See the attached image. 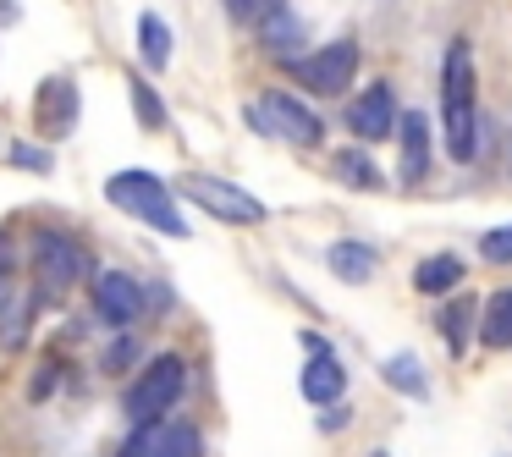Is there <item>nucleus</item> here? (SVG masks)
<instances>
[{
    "label": "nucleus",
    "mask_w": 512,
    "mask_h": 457,
    "mask_svg": "<svg viewBox=\"0 0 512 457\" xmlns=\"http://www.w3.org/2000/svg\"><path fill=\"white\" fill-rule=\"evenodd\" d=\"M138 50H144V67L149 72H160L171 61V28H166V17H160V12L138 17Z\"/></svg>",
    "instance_id": "nucleus-19"
},
{
    "label": "nucleus",
    "mask_w": 512,
    "mask_h": 457,
    "mask_svg": "<svg viewBox=\"0 0 512 457\" xmlns=\"http://www.w3.org/2000/svg\"><path fill=\"white\" fill-rule=\"evenodd\" d=\"M287 0H226V12H232V23L237 28H254L259 34V23H265L270 12H281Z\"/></svg>",
    "instance_id": "nucleus-24"
},
{
    "label": "nucleus",
    "mask_w": 512,
    "mask_h": 457,
    "mask_svg": "<svg viewBox=\"0 0 512 457\" xmlns=\"http://www.w3.org/2000/svg\"><path fill=\"white\" fill-rule=\"evenodd\" d=\"M12 292H17V259L6 254V243H0V303L12 298Z\"/></svg>",
    "instance_id": "nucleus-28"
},
{
    "label": "nucleus",
    "mask_w": 512,
    "mask_h": 457,
    "mask_svg": "<svg viewBox=\"0 0 512 457\" xmlns=\"http://www.w3.org/2000/svg\"><path fill=\"white\" fill-rule=\"evenodd\" d=\"M45 309V298H39V287L28 292V287H17L12 298L0 303V347H6V353H17V347L28 342V336H34V314Z\"/></svg>",
    "instance_id": "nucleus-14"
},
{
    "label": "nucleus",
    "mask_w": 512,
    "mask_h": 457,
    "mask_svg": "<svg viewBox=\"0 0 512 457\" xmlns=\"http://www.w3.org/2000/svg\"><path fill=\"white\" fill-rule=\"evenodd\" d=\"M259 45H265L276 61H292V56H303V17L292 12V6H281V12H270L265 23H259Z\"/></svg>",
    "instance_id": "nucleus-15"
},
{
    "label": "nucleus",
    "mask_w": 512,
    "mask_h": 457,
    "mask_svg": "<svg viewBox=\"0 0 512 457\" xmlns=\"http://www.w3.org/2000/svg\"><path fill=\"white\" fill-rule=\"evenodd\" d=\"M441 122H446V149L452 160H474V56L468 45L446 50V67H441Z\"/></svg>",
    "instance_id": "nucleus-3"
},
{
    "label": "nucleus",
    "mask_w": 512,
    "mask_h": 457,
    "mask_svg": "<svg viewBox=\"0 0 512 457\" xmlns=\"http://www.w3.org/2000/svg\"><path fill=\"white\" fill-rule=\"evenodd\" d=\"M248 127H254V133L281 138V144H292V149H314L325 138V122L298 100V94H287V89H265V94H259V105H248Z\"/></svg>",
    "instance_id": "nucleus-5"
},
{
    "label": "nucleus",
    "mask_w": 512,
    "mask_h": 457,
    "mask_svg": "<svg viewBox=\"0 0 512 457\" xmlns=\"http://www.w3.org/2000/svg\"><path fill=\"white\" fill-rule=\"evenodd\" d=\"M28 259H34V287L45 303H67V292L89 276V248L56 226H39L34 243H28Z\"/></svg>",
    "instance_id": "nucleus-2"
},
{
    "label": "nucleus",
    "mask_w": 512,
    "mask_h": 457,
    "mask_svg": "<svg viewBox=\"0 0 512 457\" xmlns=\"http://www.w3.org/2000/svg\"><path fill=\"white\" fill-rule=\"evenodd\" d=\"M287 72L303 83L309 94H342L347 83H353V72H358V45L353 39H331L325 50H309V56H292L287 61Z\"/></svg>",
    "instance_id": "nucleus-7"
},
{
    "label": "nucleus",
    "mask_w": 512,
    "mask_h": 457,
    "mask_svg": "<svg viewBox=\"0 0 512 457\" xmlns=\"http://www.w3.org/2000/svg\"><path fill=\"white\" fill-rule=\"evenodd\" d=\"M144 309H149L144 281H133L127 270H100V276H94V314H100L105 325L127 331V325L144 320Z\"/></svg>",
    "instance_id": "nucleus-9"
},
{
    "label": "nucleus",
    "mask_w": 512,
    "mask_h": 457,
    "mask_svg": "<svg viewBox=\"0 0 512 457\" xmlns=\"http://www.w3.org/2000/svg\"><path fill=\"white\" fill-rule=\"evenodd\" d=\"M177 193H182L188 204H199V210H210L215 221H226V226H259V221L270 215L248 188L221 182V177H204V171H188V177L177 182Z\"/></svg>",
    "instance_id": "nucleus-6"
},
{
    "label": "nucleus",
    "mask_w": 512,
    "mask_h": 457,
    "mask_svg": "<svg viewBox=\"0 0 512 457\" xmlns=\"http://www.w3.org/2000/svg\"><path fill=\"white\" fill-rule=\"evenodd\" d=\"M105 199H111L122 215H133V221L155 226V232L188 237V221H182L177 199H171V188L155 177V171H116V177L105 182Z\"/></svg>",
    "instance_id": "nucleus-1"
},
{
    "label": "nucleus",
    "mask_w": 512,
    "mask_h": 457,
    "mask_svg": "<svg viewBox=\"0 0 512 457\" xmlns=\"http://www.w3.org/2000/svg\"><path fill=\"white\" fill-rule=\"evenodd\" d=\"M325 265H331V276H342V281H369L375 276V265H380V254L369 243H358V237H342V243H331L325 248Z\"/></svg>",
    "instance_id": "nucleus-16"
},
{
    "label": "nucleus",
    "mask_w": 512,
    "mask_h": 457,
    "mask_svg": "<svg viewBox=\"0 0 512 457\" xmlns=\"http://www.w3.org/2000/svg\"><path fill=\"white\" fill-rule=\"evenodd\" d=\"M204 452V435L199 424L188 419H155V424H133V435L122 441L116 457H199Z\"/></svg>",
    "instance_id": "nucleus-8"
},
{
    "label": "nucleus",
    "mask_w": 512,
    "mask_h": 457,
    "mask_svg": "<svg viewBox=\"0 0 512 457\" xmlns=\"http://www.w3.org/2000/svg\"><path fill=\"white\" fill-rule=\"evenodd\" d=\"M397 138H402V188H419L424 171H430V116L402 111L397 116Z\"/></svg>",
    "instance_id": "nucleus-13"
},
{
    "label": "nucleus",
    "mask_w": 512,
    "mask_h": 457,
    "mask_svg": "<svg viewBox=\"0 0 512 457\" xmlns=\"http://www.w3.org/2000/svg\"><path fill=\"white\" fill-rule=\"evenodd\" d=\"M303 347H309V364H303V397L320 402V408L342 402V391H347V369H342V358H336L314 331H303Z\"/></svg>",
    "instance_id": "nucleus-12"
},
{
    "label": "nucleus",
    "mask_w": 512,
    "mask_h": 457,
    "mask_svg": "<svg viewBox=\"0 0 512 457\" xmlns=\"http://www.w3.org/2000/svg\"><path fill=\"white\" fill-rule=\"evenodd\" d=\"M380 375L391 380V391H402V397H424V364H419V353H391L386 364H380Z\"/></svg>",
    "instance_id": "nucleus-21"
},
{
    "label": "nucleus",
    "mask_w": 512,
    "mask_h": 457,
    "mask_svg": "<svg viewBox=\"0 0 512 457\" xmlns=\"http://www.w3.org/2000/svg\"><path fill=\"white\" fill-rule=\"evenodd\" d=\"M479 254H485L490 265H512V226H496V232H485Z\"/></svg>",
    "instance_id": "nucleus-26"
},
{
    "label": "nucleus",
    "mask_w": 512,
    "mask_h": 457,
    "mask_svg": "<svg viewBox=\"0 0 512 457\" xmlns=\"http://www.w3.org/2000/svg\"><path fill=\"white\" fill-rule=\"evenodd\" d=\"M397 94L386 89V83H375V89H364L353 105H347V133L358 138V144H380V138L397 133Z\"/></svg>",
    "instance_id": "nucleus-10"
},
{
    "label": "nucleus",
    "mask_w": 512,
    "mask_h": 457,
    "mask_svg": "<svg viewBox=\"0 0 512 457\" xmlns=\"http://www.w3.org/2000/svg\"><path fill=\"white\" fill-rule=\"evenodd\" d=\"M479 336L485 347H512V287L490 292V303L479 309Z\"/></svg>",
    "instance_id": "nucleus-18"
},
{
    "label": "nucleus",
    "mask_w": 512,
    "mask_h": 457,
    "mask_svg": "<svg viewBox=\"0 0 512 457\" xmlns=\"http://www.w3.org/2000/svg\"><path fill=\"white\" fill-rule=\"evenodd\" d=\"M369 457H391V452H369Z\"/></svg>",
    "instance_id": "nucleus-30"
},
{
    "label": "nucleus",
    "mask_w": 512,
    "mask_h": 457,
    "mask_svg": "<svg viewBox=\"0 0 512 457\" xmlns=\"http://www.w3.org/2000/svg\"><path fill=\"white\" fill-rule=\"evenodd\" d=\"M138 358V336H116L111 353H105V369H127Z\"/></svg>",
    "instance_id": "nucleus-27"
},
{
    "label": "nucleus",
    "mask_w": 512,
    "mask_h": 457,
    "mask_svg": "<svg viewBox=\"0 0 512 457\" xmlns=\"http://www.w3.org/2000/svg\"><path fill=\"white\" fill-rule=\"evenodd\" d=\"M474 314H479L474 292H457V298L441 309V331H446V347H452V353H463V347H468V331H474Z\"/></svg>",
    "instance_id": "nucleus-20"
},
{
    "label": "nucleus",
    "mask_w": 512,
    "mask_h": 457,
    "mask_svg": "<svg viewBox=\"0 0 512 457\" xmlns=\"http://www.w3.org/2000/svg\"><path fill=\"white\" fill-rule=\"evenodd\" d=\"M342 424H347V408H342V402H336V408H325L320 430H342Z\"/></svg>",
    "instance_id": "nucleus-29"
},
{
    "label": "nucleus",
    "mask_w": 512,
    "mask_h": 457,
    "mask_svg": "<svg viewBox=\"0 0 512 457\" xmlns=\"http://www.w3.org/2000/svg\"><path fill=\"white\" fill-rule=\"evenodd\" d=\"M182 391H188V364H182L177 353H160L149 358L144 369L133 375V386H127V424H155L166 419L171 408L182 402Z\"/></svg>",
    "instance_id": "nucleus-4"
},
{
    "label": "nucleus",
    "mask_w": 512,
    "mask_h": 457,
    "mask_svg": "<svg viewBox=\"0 0 512 457\" xmlns=\"http://www.w3.org/2000/svg\"><path fill=\"white\" fill-rule=\"evenodd\" d=\"M12 166L34 171V177H50V171H56V160H50V149H34V144H12Z\"/></svg>",
    "instance_id": "nucleus-25"
},
{
    "label": "nucleus",
    "mask_w": 512,
    "mask_h": 457,
    "mask_svg": "<svg viewBox=\"0 0 512 457\" xmlns=\"http://www.w3.org/2000/svg\"><path fill=\"white\" fill-rule=\"evenodd\" d=\"M331 171L347 182V188H380V171H375V160H369L364 149H342V155H331Z\"/></svg>",
    "instance_id": "nucleus-22"
},
{
    "label": "nucleus",
    "mask_w": 512,
    "mask_h": 457,
    "mask_svg": "<svg viewBox=\"0 0 512 457\" xmlns=\"http://www.w3.org/2000/svg\"><path fill=\"white\" fill-rule=\"evenodd\" d=\"M127 94H133L138 127H144V133H160V127H166V100H160V94L149 89L144 78H127Z\"/></svg>",
    "instance_id": "nucleus-23"
},
{
    "label": "nucleus",
    "mask_w": 512,
    "mask_h": 457,
    "mask_svg": "<svg viewBox=\"0 0 512 457\" xmlns=\"http://www.w3.org/2000/svg\"><path fill=\"white\" fill-rule=\"evenodd\" d=\"M463 287V259L457 254H430L419 259V270H413V292H424V298H441V292H457Z\"/></svg>",
    "instance_id": "nucleus-17"
},
{
    "label": "nucleus",
    "mask_w": 512,
    "mask_h": 457,
    "mask_svg": "<svg viewBox=\"0 0 512 457\" xmlns=\"http://www.w3.org/2000/svg\"><path fill=\"white\" fill-rule=\"evenodd\" d=\"M34 122H39L45 138H72V127H78V83H72L67 72H56V78L39 83Z\"/></svg>",
    "instance_id": "nucleus-11"
}]
</instances>
